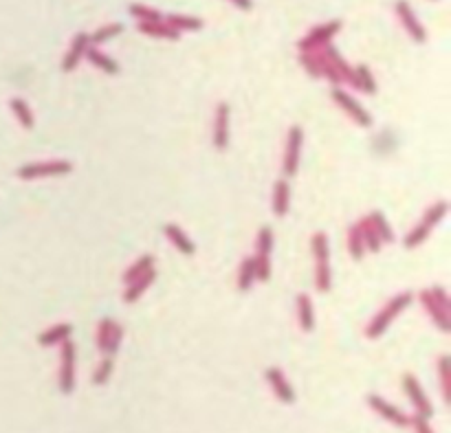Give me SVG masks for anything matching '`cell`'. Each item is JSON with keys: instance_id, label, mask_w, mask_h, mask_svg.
I'll list each match as a JSON object with an SVG mask.
<instances>
[{"instance_id": "6da1fadb", "label": "cell", "mask_w": 451, "mask_h": 433, "mask_svg": "<svg viewBox=\"0 0 451 433\" xmlns=\"http://www.w3.org/2000/svg\"><path fill=\"white\" fill-rule=\"evenodd\" d=\"M421 299L425 312L429 314V319L434 321V325L440 332H451V304H449V295L447 290L440 286V284H434L432 288H425L418 295Z\"/></svg>"}, {"instance_id": "7a4b0ae2", "label": "cell", "mask_w": 451, "mask_h": 433, "mask_svg": "<svg viewBox=\"0 0 451 433\" xmlns=\"http://www.w3.org/2000/svg\"><path fill=\"white\" fill-rule=\"evenodd\" d=\"M412 301H414V293H410V290L394 295V297L372 317L370 323L365 325V336H368V339H379L381 334L387 332V328H390L396 317L401 314Z\"/></svg>"}, {"instance_id": "3957f363", "label": "cell", "mask_w": 451, "mask_h": 433, "mask_svg": "<svg viewBox=\"0 0 451 433\" xmlns=\"http://www.w3.org/2000/svg\"><path fill=\"white\" fill-rule=\"evenodd\" d=\"M319 60V75L324 79H328L334 86L339 84H350L352 79V66L341 58V53L334 49L332 45H326L315 51Z\"/></svg>"}, {"instance_id": "277c9868", "label": "cell", "mask_w": 451, "mask_h": 433, "mask_svg": "<svg viewBox=\"0 0 451 433\" xmlns=\"http://www.w3.org/2000/svg\"><path fill=\"white\" fill-rule=\"evenodd\" d=\"M447 211H449V203H447V200H438V203L429 205V207L425 209L423 218L418 220V225L410 231V234L405 236L403 245H405L407 249H416V247H421L423 242L429 238V234H432V231H434V227L440 225V220H443V218L447 216Z\"/></svg>"}, {"instance_id": "5b68a950", "label": "cell", "mask_w": 451, "mask_h": 433, "mask_svg": "<svg viewBox=\"0 0 451 433\" xmlns=\"http://www.w3.org/2000/svg\"><path fill=\"white\" fill-rule=\"evenodd\" d=\"M73 172V163L64 158H53V161H40V163H27L18 170V178L23 181H36V178H53L64 176Z\"/></svg>"}, {"instance_id": "8992f818", "label": "cell", "mask_w": 451, "mask_h": 433, "mask_svg": "<svg viewBox=\"0 0 451 433\" xmlns=\"http://www.w3.org/2000/svg\"><path fill=\"white\" fill-rule=\"evenodd\" d=\"M75 356H77V347L71 339L60 343V374H58V383H60V392L62 394H71L75 389Z\"/></svg>"}, {"instance_id": "52a82bcc", "label": "cell", "mask_w": 451, "mask_h": 433, "mask_svg": "<svg viewBox=\"0 0 451 433\" xmlns=\"http://www.w3.org/2000/svg\"><path fill=\"white\" fill-rule=\"evenodd\" d=\"M341 27H343L341 20H328V23L317 25L315 29H310L308 34H306V36H304V38L297 42V49H300V53L317 51V49H321V47L330 45V40L339 34Z\"/></svg>"}, {"instance_id": "ba28073f", "label": "cell", "mask_w": 451, "mask_h": 433, "mask_svg": "<svg viewBox=\"0 0 451 433\" xmlns=\"http://www.w3.org/2000/svg\"><path fill=\"white\" fill-rule=\"evenodd\" d=\"M123 339V328L121 325L106 317L97 323V334H95V343H97V350L106 356H114L121 345Z\"/></svg>"}, {"instance_id": "9c48e42d", "label": "cell", "mask_w": 451, "mask_h": 433, "mask_svg": "<svg viewBox=\"0 0 451 433\" xmlns=\"http://www.w3.org/2000/svg\"><path fill=\"white\" fill-rule=\"evenodd\" d=\"M302 143H304V130L300 125H291L287 134V145H284V158H282V172L287 178L297 174L300 167V156H302Z\"/></svg>"}, {"instance_id": "30bf717a", "label": "cell", "mask_w": 451, "mask_h": 433, "mask_svg": "<svg viewBox=\"0 0 451 433\" xmlns=\"http://www.w3.org/2000/svg\"><path fill=\"white\" fill-rule=\"evenodd\" d=\"M394 14L398 18V23L403 25V29L407 31V36H410L416 45H425L427 42V31L423 27V23L418 20V16L414 14L412 5L407 3V0H396L394 3Z\"/></svg>"}, {"instance_id": "8fae6325", "label": "cell", "mask_w": 451, "mask_h": 433, "mask_svg": "<svg viewBox=\"0 0 451 433\" xmlns=\"http://www.w3.org/2000/svg\"><path fill=\"white\" fill-rule=\"evenodd\" d=\"M332 101L339 106V108L348 114V117L356 123L361 125V128H370L372 125V114L363 108V106L356 101L352 95H348L343 88H334L332 90Z\"/></svg>"}, {"instance_id": "7c38bea8", "label": "cell", "mask_w": 451, "mask_h": 433, "mask_svg": "<svg viewBox=\"0 0 451 433\" xmlns=\"http://www.w3.org/2000/svg\"><path fill=\"white\" fill-rule=\"evenodd\" d=\"M403 389H405L407 398H410V403L414 405L418 416H423V418L434 416V407H432V403H429L427 394L423 392V387H421V383H418V378L414 374L403 376Z\"/></svg>"}, {"instance_id": "4fadbf2b", "label": "cell", "mask_w": 451, "mask_h": 433, "mask_svg": "<svg viewBox=\"0 0 451 433\" xmlns=\"http://www.w3.org/2000/svg\"><path fill=\"white\" fill-rule=\"evenodd\" d=\"M368 405H370V409L374 411V414H379L381 418H385L387 422H392V425H396V427H407V425H410V416H405L401 409L394 407L392 403H387V400L381 398V396L370 394L368 396Z\"/></svg>"}, {"instance_id": "5bb4252c", "label": "cell", "mask_w": 451, "mask_h": 433, "mask_svg": "<svg viewBox=\"0 0 451 433\" xmlns=\"http://www.w3.org/2000/svg\"><path fill=\"white\" fill-rule=\"evenodd\" d=\"M214 147L216 150H227L229 145V103L218 101L214 112Z\"/></svg>"}, {"instance_id": "9a60e30c", "label": "cell", "mask_w": 451, "mask_h": 433, "mask_svg": "<svg viewBox=\"0 0 451 433\" xmlns=\"http://www.w3.org/2000/svg\"><path fill=\"white\" fill-rule=\"evenodd\" d=\"M90 47V40H88V34H84V31H80V34H75V38H73L71 47L66 51V55L62 58V71L64 73H71L75 71L80 66L82 58H86V51Z\"/></svg>"}, {"instance_id": "2e32d148", "label": "cell", "mask_w": 451, "mask_h": 433, "mask_svg": "<svg viewBox=\"0 0 451 433\" xmlns=\"http://www.w3.org/2000/svg\"><path fill=\"white\" fill-rule=\"evenodd\" d=\"M265 376H267L269 387L273 389V394L278 396V400H282L284 405L295 403V392H293L291 383L287 381V376H284V372H282L280 367H269L267 372H265Z\"/></svg>"}, {"instance_id": "e0dca14e", "label": "cell", "mask_w": 451, "mask_h": 433, "mask_svg": "<svg viewBox=\"0 0 451 433\" xmlns=\"http://www.w3.org/2000/svg\"><path fill=\"white\" fill-rule=\"evenodd\" d=\"M163 234H165L167 240L172 242V247L178 253H183V256H194V253H196V245L192 242V238L187 236L176 223H165L163 225Z\"/></svg>"}, {"instance_id": "ac0fdd59", "label": "cell", "mask_w": 451, "mask_h": 433, "mask_svg": "<svg viewBox=\"0 0 451 433\" xmlns=\"http://www.w3.org/2000/svg\"><path fill=\"white\" fill-rule=\"evenodd\" d=\"M291 207V185L287 178H280L273 183V194H271V211L278 218H284Z\"/></svg>"}, {"instance_id": "d6986e66", "label": "cell", "mask_w": 451, "mask_h": 433, "mask_svg": "<svg viewBox=\"0 0 451 433\" xmlns=\"http://www.w3.org/2000/svg\"><path fill=\"white\" fill-rule=\"evenodd\" d=\"M156 280V269H150L148 273H143L141 277H137L134 282L125 284V293H123V301L125 304H134L141 295L152 286V282Z\"/></svg>"}, {"instance_id": "ffe728a7", "label": "cell", "mask_w": 451, "mask_h": 433, "mask_svg": "<svg viewBox=\"0 0 451 433\" xmlns=\"http://www.w3.org/2000/svg\"><path fill=\"white\" fill-rule=\"evenodd\" d=\"M297 321H300L302 332H313V328H315V306H313L310 295H306V293L297 295Z\"/></svg>"}, {"instance_id": "44dd1931", "label": "cell", "mask_w": 451, "mask_h": 433, "mask_svg": "<svg viewBox=\"0 0 451 433\" xmlns=\"http://www.w3.org/2000/svg\"><path fill=\"white\" fill-rule=\"evenodd\" d=\"M350 86H354L356 90H361L363 95H374V92H376V79H374V75H372V71L365 66V64L352 66Z\"/></svg>"}, {"instance_id": "7402d4cb", "label": "cell", "mask_w": 451, "mask_h": 433, "mask_svg": "<svg viewBox=\"0 0 451 433\" xmlns=\"http://www.w3.org/2000/svg\"><path fill=\"white\" fill-rule=\"evenodd\" d=\"M86 60H88L95 69H99L101 73H106V75H119V71H121L117 62H114L110 55H106L103 51H99L97 47H88Z\"/></svg>"}, {"instance_id": "603a6c76", "label": "cell", "mask_w": 451, "mask_h": 433, "mask_svg": "<svg viewBox=\"0 0 451 433\" xmlns=\"http://www.w3.org/2000/svg\"><path fill=\"white\" fill-rule=\"evenodd\" d=\"M71 332H73V325L71 323H56V325H51L49 330H45V332H40L38 334V343L40 345H60L62 341H66L69 336H71Z\"/></svg>"}, {"instance_id": "cb8c5ba5", "label": "cell", "mask_w": 451, "mask_h": 433, "mask_svg": "<svg viewBox=\"0 0 451 433\" xmlns=\"http://www.w3.org/2000/svg\"><path fill=\"white\" fill-rule=\"evenodd\" d=\"M139 31L143 36L161 38V40H178L181 38V34L167 25L165 20H159V23H139Z\"/></svg>"}, {"instance_id": "d4e9b609", "label": "cell", "mask_w": 451, "mask_h": 433, "mask_svg": "<svg viewBox=\"0 0 451 433\" xmlns=\"http://www.w3.org/2000/svg\"><path fill=\"white\" fill-rule=\"evenodd\" d=\"M354 225L359 227V234H361V238H363L365 251H370V253H379L381 247H383V242H381L379 234H376V231H374V227H372V223L368 220V216L361 218V220H356Z\"/></svg>"}, {"instance_id": "484cf974", "label": "cell", "mask_w": 451, "mask_h": 433, "mask_svg": "<svg viewBox=\"0 0 451 433\" xmlns=\"http://www.w3.org/2000/svg\"><path fill=\"white\" fill-rule=\"evenodd\" d=\"M9 108H12L14 117L18 119V123L23 125L25 130L34 128V123H36L34 110H31V106H29L23 97H12V99H9Z\"/></svg>"}, {"instance_id": "4316f807", "label": "cell", "mask_w": 451, "mask_h": 433, "mask_svg": "<svg viewBox=\"0 0 451 433\" xmlns=\"http://www.w3.org/2000/svg\"><path fill=\"white\" fill-rule=\"evenodd\" d=\"M167 25L172 29H176L178 34H183V31H198L203 29V20L196 18V16H185V14H170L167 18H163Z\"/></svg>"}, {"instance_id": "83f0119b", "label": "cell", "mask_w": 451, "mask_h": 433, "mask_svg": "<svg viewBox=\"0 0 451 433\" xmlns=\"http://www.w3.org/2000/svg\"><path fill=\"white\" fill-rule=\"evenodd\" d=\"M256 284V267H254V256L245 258L240 262V269H238V280H236V286L238 290H251V286Z\"/></svg>"}, {"instance_id": "f1b7e54d", "label": "cell", "mask_w": 451, "mask_h": 433, "mask_svg": "<svg viewBox=\"0 0 451 433\" xmlns=\"http://www.w3.org/2000/svg\"><path fill=\"white\" fill-rule=\"evenodd\" d=\"M368 220L372 223L376 234H379L383 245H390V242H394V229L390 227V223H387V218H385L383 211H379V209L372 211V214L368 216Z\"/></svg>"}, {"instance_id": "f546056e", "label": "cell", "mask_w": 451, "mask_h": 433, "mask_svg": "<svg viewBox=\"0 0 451 433\" xmlns=\"http://www.w3.org/2000/svg\"><path fill=\"white\" fill-rule=\"evenodd\" d=\"M150 269H154V258L150 256V253H145V256H141L139 260H134V264H130L128 271L123 273V282L130 284L137 277H141L143 273H148Z\"/></svg>"}, {"instance_id": "4dcf8cb0", "label": "cell", "mask_w": 451, "mask_h": 433, "mask_svg": "<svg viewBox=\"0 0 451 433\" xmlns=\"http://www.w3.org/2000/svg\"><path fill=\"white\" fill-rule=\"evenodd\" d=\"M438 376H440V387H443L445 403H451V356L449 354H443L438 358Z\"/></svg>"}, {"instance_id": "1f68e13d", "label": "cell", "mask_w": 451, "mask_h": 433, "mask_svg": "<svg viewBox=\"0 0 451 433\" xmlns=\"http://www.w3.org/2000/svg\"><path fill=\"white\" fill-rule=\"evenodd\" d=\"M345 247H348V253L352 260H363V253H365V245H363V238L359 234V227L352 225L348 229V236H345Z\"/></svg>"}, {"instance_id": "d6a6232c", "label": "cell", "mask_w": 451, "mask_h": 433, "mask_svg": "<svg viewBox=\"0 0 451 433\" xmlns=\"http://www.w3.org/2000/svg\"><path fill=\"white\" fill-rule=\"evenodd\" d=\"M310 251L317 262H330V247H328V236L317 231L313 238H310Z\"/></svg>"}, {"instance_id": "836d02e7", "label": "cell", "mask_w": 451, "mask_h": 433, "mask_svg": "<svg viewBox=\"0 0 451 433\" xmlns=\"http://www.w3.org/2000/svg\"><path fill=\"white\" fill-rule=\"evenodd\" d=\"M121 31H123V25H121V23H110V25H106V27L97 29L95 34L88 36L90 47H99V45H103V42H108V40H112V38H117V36L121 34Z\"/></svg>"}, {"instance_id": "e575fe53", "label": "cell", "mask_w": 451, "mask_h": 433, "mask_svg": "<svg viewBox=\"0 0 451 433\" xmlns=\"http://www.w3.org/2000/svg\"><path fill=\"white\" fill-rule=\"evenodd\" d=\"M128 12H130V16L137 18L139 23H159V20H163V14L159 12V9H152L148 5L132 3Z\"/></svg>"}, {"instance_id": "d590c367", "label": "cell", "mask_w": 451, "mask_h": 433, "mask_svg": "<svg viewBox=\"0 0 451 433\" xmlns=\"http://www.w3.org/2000/svg\"><path fill=\"white\" fill-rule=\"evenodd\" d=\"M273 245H276V236L271 227H262L256 236V253L258 256H271V251H273Z\"/></svg>"}, {"instance_id": "8d00e7d4", "label": "cell", "mask_w": 451, "mask_h": 433, "mask_svg": "<svg viewBox=\"0 0 451 433\" xmlns=\"http://www.w3.org/2000/svg\"><path fill=\"white\" fill-rule=\"evenodd\" d=\"M315 286H317L319 293H328L332 286L330 280V262H317L315 267Z\"/></svg>"}, {"instance_id": "74e56055", "label": "cell", "mask_w": 451, "mask_h": 433, "mask_svg": "<svg viewBox=\"0 0 451 433\" xmlns=\"http://www.w3.org/2000/svg\"><path fill=\"white\" fill-rule=\"evenodd\" d=\"M112 374V356H103L97 369L93 372V385H106Z\"/></svg>"}, {"instance_id": "f35d334b", "label": "cell", "mask_w": 451, "mask_h": 433, "mask_svg": "<svg viewBox=\"0 0 451 433\" xmlns=\"http://www.w3.org/2000/svg\"><path fill=\"white\" fill-rule=\"evenodd\" d=\"M256 267V282H269L271 280V256H254Z\"/></svg>"}, {"instance_id": "ab89813d", "label": "cell", "mask_w": 451, "mask_h": 433, "mask_svg": "<svg viewBox=\"0 0 451 433\" xmlns=\"http://www.w3.org/2000/svg\"><path fill=\"white\" fill-rule=\"evenodd\" d=\"M300 64L304 66V71L308 73L310 77H321L319 75V60H317V53L308 51V53H300Z\"/></svg>"}, {"instance_id": "60d3db41", "label": "cell", "mask_w": 451, "mask_h": 433, "mask_svg": "<svg viewBox=\"0 0 451 433\" xmlns=\"http://www.w3.org/2000/svg\"><path fill=\"white\" fill-rule=\"evenodd\" d=\"M410 425L414 427V431L416 433H434V429L429 427V422H427V418H423V416H414V418H410Z\"/></svg>"}, {"instance_id": "b9f144b4", "label": "cell", "mask_w": 451, "mask_h": 433, "mask_svg": "<svg viewBox=\"0 0 451 433\" xmlns=\"http://www.w3.org/2000/svg\"><path fill=\"white\" fill-rule=\"evenodd\" d=\"M229 3L238 9H243V12H251V9H254V0H229Z\"/></svg>"}]
</instances>
